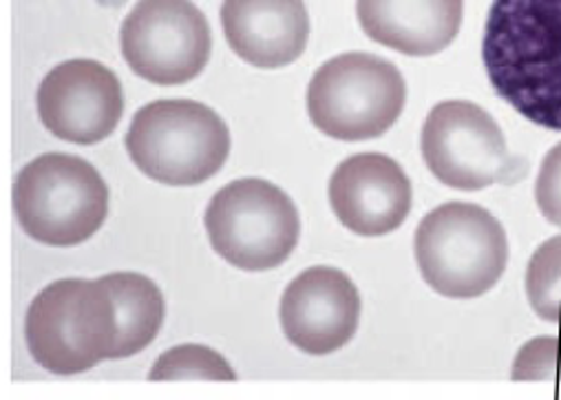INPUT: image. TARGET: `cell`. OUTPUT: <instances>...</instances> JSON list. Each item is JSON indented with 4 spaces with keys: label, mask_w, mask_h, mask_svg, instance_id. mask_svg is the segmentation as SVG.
<instances>
[{
    "label": "cell",
    "mask_w": 561,
    "mask_h": 400,
    "mask_svg": "<svg viewBox=\"0 0 561 400\" xmlns=\"http://www.w3.org/2000/svg\"><path fill=\"white\" fill-rule=\"evenodd\" d=\"M356 16L374 43L425 58L458 38L465 0H356Z\"/></svg>",
    "instance_id": "cell-14"
},
{
    "label": "cell",
    "mask_w": 561,
    "mask_h": 400,
    "mask_svg": "<svg viewBox=\"0 0 561 400\" xmlns=\"http://www.w3.org/2000/svg\"><path fill=\"white\" fill-rule=\"evenodd\" d=\"M328 193L339 221L360 237L398 230L413 202L409 178L396 160L382 153H358L341 162Z\"/></svg>",
    "instance_id": "cell-12"
},
{
    "label": "cell",
    "mask_w": 561,
    "mask_h": 400,
    "mask_svg": "<svg viewBox=\"0 0 561 400\" xmlns=\"http://www.w3.org/2000/svg\"><path fill=\"white\" fill-rule=\"evenodd\" d=\"M535 199L546 221L561 228V142L546 153L539 167Z\"/></svg>",
    "instance_id": "cell-19"
},
{
    "label": "cell",
    "mask_w": 561,
    "mask_h": 400,
    "mask_svg": "<svg viewBox=\"0 0 561 400\" xmlns=\"http://www.w3.org/2000/svg\"><path fill=\"white\" fill-rule=\"evenodd\" d=\"M526 295L539 319L561 325V235L543 241L530 256Z\"/></svg>",
    "instance_id": "cell-16"
},
{
    "label": "cell",
    "mask_w": 561,
    "mask_h": 400,
    "mask_svg": "<svg viewBox=\"0 0 561 400\" xmlns=\"http://www.w3.org/2000/svg\"><path fill=\"white\" fill-rule=\"evenodd\" d=\"M38 115L56 138L82 147L98 145L124 115V91L102 62L69 60L41 82Z\"/></svg>",
    "instance_id": "cell-10"
},
{
    "label": "cell",
    "mask_w": 561,
    "mask_h": 400,
    "mask_svg": "<svg viewBox=\"0 0 561 400\" xmlns=\"http://www.w3.org/2000/svg\"><path fill=\"white\" fill-rule=\"evenodd\" d=\"M27 347L51 374H82L111 358L117 341V312L102 279H62L47 286L25 319Z\"/></svg>",
    "instance_id": "cell-4"
},
{
    "label": "cell",
    "mask_w": 561,
    "mask_h": 400,
    "mask_svg": "<svg viewBox=\"0 0 561 400\" xmlns=\"http://www.w3.org/2000/svg\"><path fill=\"white\" fill-rule=\"evenodd\" d=\"M427 169L449 188L482 191L519 182L526 164L513 158L497 122L478 104L447 100L436 104L423 126Z\"/></svg>",
    "instance_id": "cell-8"
},
{
    "label": "cell",
    "mask_w": 561,
    "mask_h": 400,
    "mask_svg": "<svg viewBox=\"0 0 561 400\" xmlns=\"http://www.w3.org/2000/svg\"><path fill=\"white\" fill-rule=\"evenodd\" d=\"M513 380H561V336H537L519 352L511 369Z\"/></svg>",
    "instance_id": "cell-18"
},
{
    "label": "cell",
    "mask_w": 561,
    "mask_h": 400,
    "mask_svg": "<svg viewBox=\"0 0 561 400\" xmlns=\"http://www.w3.org/2000/svg\"><path fill=\"white\" fill-rule=\"evenodd\" d=\"M149 380H237V374L219 352L188 343L164 352Z\"/></svg>",
    "instance_id": "cell-17"
},
{
    "label": "cell",
    "mask_w": 561,
    "mask_h": 400,
    "mask_svg": "<svg viewBox=\"0 0 561 400\" xmlns=\"http://www.w3.org/2000/svg\"><path fill=\"white\" fill-rule=\"evenodd\" d=\"M14 208L36 241L69 248L91 239L108 215V186L82 158L47 153L16 178Z\"/></svg>",
    "instance_id": "cell-6"
},
{
    "label": "cell",
    "mask_w": 561,
    "mask_h": 400,
    "mask_svg": "<svg viewBox=\"0 0 561 400\" xmlns=\"http://www.w3.org/2000/svg\"><path fill=\"white\" fill-rule=\"evenodd\" d=\"M413 252L423 279L449 299H476L493 290L508 263V239L486 208L449 202L417 224Z\"/></svg>",
    "instance_id": "cell-2"
},
{
    "label": "cell",
    "mask_w": 561,
    "mask_h": 400,
    "mask_svg": "<svg viewBox=\"0 0 561 400\" xmlns=\"http://www.w3.org/2000/svg\"><path fill=\"white\" fill-rule=\"evenodd\" d=\"M360 308L358 288L345 273L317 265L286 288L278 315L295 347L310 356H328L354 339Z\"/></svg>",
    "instance_id": "cell-11"
},
{
    "label": "cell",
    "mask_w": 561,
    "mask_h": 400,
    "mask_svg": "<svg viewBox=\"0 0 561 400\" xmlns=\"http://www.w3.org/2000/svg\"><path fill=\"white\" fill-rule=\"evenodd\" d=\"M221 27L230 49L259 69L293 65L310 38L304 0H224Z\"/></svg>",
    "instance_id": "cell-13"
},
{
    "label": "cell",
    "mask_w": 561,
    "mask_h": 400,
    "mask_svg": "<svg viewBox=\"0 0 561 400\" xmlns=\"http://www.w3.org/2000/svg\"><path fill=\"white\" fill-rule=\"evenodd\" d=\"M407 102V84L396 65L354 52L328 60L310 80L308 113L325 136L363 142L385 136Z\"/></svg>",
    "instance_id": "cell-5"
},
{
    "label": "cell",
    "mask_w": 561,
    "mask_h": 400,
    "mask_svg": "<svg viewBox=\"0 0 561 400\" xmlns=\"http://www.w3.org/2000/svg\"><path fill=\"white\" fill-rule=\"evenodd\" d=\"M126 151L139 171L160 184L197 186L226 164L230 130L202 102L158 100L133 115Z\"/></svg>",
    "instance_id": "cell-3"
},
{
    "label": "cell",
    "mask_w": 561,
    "mask_h": 400,
    "mask_svg": "<svg viewBox=\"0 0 561 400\" xmlns=\"http://www.w3.org/2000/svg\"><path fill=\"white\" fill-rule=\"evenodd\" d=\"M204 226L213 250L245 273L278 268L301 235L295 202L259 178L237 180L217 191L206 208Z\"/></svg>",
    "instance_id": "cell-7"
},
{
    "label": "cell",
    "mask_w": 561,
    "mask_h": 400,
    "mask_svg": "<svg viewBox=\"0 0 561 400\" xmlns=\"http://www.w3.org/2000/svg\"><path fill=\"white\" fill-rule=\"evenodd\" d=\"M482 62L506 104L537 126L561 130V0H493Z\"/></svg>",
    "instance_id": "cell-1"
},
{
    "label": "cell",
    "mask_w": 561,
    "mask_h": 400,
    "mask_svg": "<svg viewBox=\"0 0 561 400\" xmlns=\"http://www.w3.org/2000/svg\"><path fill=\"white\" fill-rule=\"evenodd\" d=\"M117 312V341L111 361L147 350L162 330L167 304L162 290L145 275L113 273L102 277Z\"/></svg>",
    "instance_id": "cell-15"
},
{
    "label": "cell",
    "mask_w": 561,
    "mask_h": 400,
    "mask_svg": "<svg viewBox=\"0 0 561 400\" xmlns=\"http://www.w3.org/2000/svg\"><path fill=\"white\" fill-rule=\"evenodd\" d=\"M119 45L139 78L175 87L206 69L213 36L206 16L191 0H139L122 23Z\"/></svg>",
    "instance_id": "cell-9"
}]
</instances>
